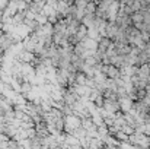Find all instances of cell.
<instances>
[{
    "mask_svg": "<svg viewBox=\"0 0 150 149\" xmlns=\"http://www.w3.org/2000/svg\"><path fill=\"white\" fill-rule=\"evenodd\" d=\"M121 108L125 110V111H130V110L133 108L131 101H130V99H121Z\"/></svg>",
    "mask_w": 150,
    "mask_h": 149,
    "instance_id": "cell-1",
    "label": "cell"
},
{
    "mask_svg": "<svg viewBox=\"0 0 150 149\" xmlns=\"http://www.w3.org/2000/svg\"><path fill=\"white\" fill-rule=\"evenodd\" d=\"M35 1H38V3H41V1H45V0H35Z\"/></svg>",
    "mask_w": 150,
    "mask_h": 149,
    "instance_id": "cell-2",
    "label": "cell"
}]
</instances>
